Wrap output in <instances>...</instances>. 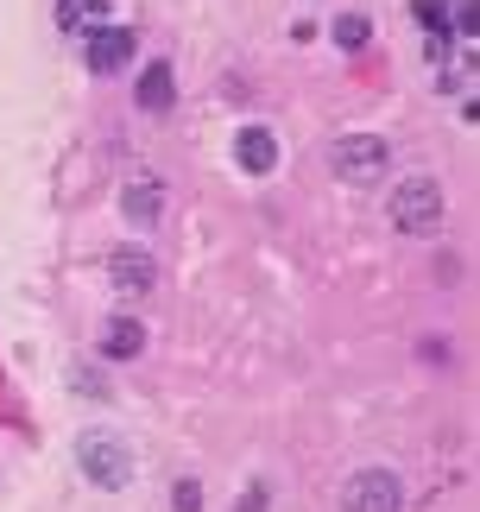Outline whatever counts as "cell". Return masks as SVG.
I'll return each instance as SVG.
<instances>
[{"label": "cell", "mask_w": 480, "mask_h": 512, "mask_svg": "<svg viewBox=\"0 0 480 512\" xmlns=\"http://www.w3.org/2000/svg\"><path fill=\"white\" fill-rule=\"evenodd\" d=\"M443 215H449V196L436 177H405V184H392V228L398 234H430V228H443Z\"/></svg>", "instance_id": "obj_1"}, {"label": "cell", "mask_w": 480, "mask_h": 512, "mask_svg": "<svg viewBox=\"0 0 480 512\" xmlns=\"http://www.w3.org/2000/svg\"><path fill=\"white\" fill-rule=\"evenodd\" d=\"M76 468L102 487V494H120V487L133 481V449L114 437V430H89L83 443H76Z\"/></svg>", "instance_id": "obj_2"}, {"label": "cell", "mask_w": 480, "mask_h": 512, "mask_svg": "<svg viewBox=\"0 0 480 512\" xmlns=\"http://www.w3.org/2000/svg\"><path fill=\"white\" fill-rule=\"evenodd\" d=\"M329 165L348 177V184H379V177L392 171V146L379 140V133H342V140L329 146Z\"/></svg>", "instance_id": "obj_3"}, {"label": "cell", "mask_w": 480, "mask_h": 512, "mask_svg": "<svg viewBox=\"0 0 480 512\" xmlns=\"http://www.w3.org/2000/svg\"><path fill=\"white\" fill-rule=\"evenodd\" d=\"M405 506V481L392 468H360L342 481V512H398Z\"/></svg>", "instance_id": "obj_4"}, {"label": "cell", "mask_w": 480, "mask_h": 512, "mask_svg": "<svg viewBox=\"0 0 480 512\" xmlns=\"http://www.w3.org/2000/svg\"><path fill=\"white\" fill-rule=\"evenodd\" d=\"M133 51H139V38L127 26H89L83 32V64L95 76H114V70H127L133 64Z\"/></svg>", "instance_id": "obj_5"}, {"label": "cell", "mask_w": 480, "mask_h": 512, "mask_svg": "<svg viewBox=\"0 0 480 512\" xmlns=\"http://www.w3.org/2000/svg\"><path fill=\"white\" fill-rule=\"evenodd\" d=\"M108 285L120 291V298H146V291L158 285L152 253H139V247H114V253H108Z\"/></svg>", "instance_id": "obj_6"}, {"label": "cell", "mask_w": 480, "mask_h": 512, "mask_svg": "<svg viewBox=\"0 0 480 512\" xmlns=\"http://www.w3.org/2000/svg\"><path fill=\"white\" fill-rule=\"evenodd\" d=\"M234 159L247 177H266L278 165V140H272V127H240V140H234Z\"/></svg>", "instance_id": "obj_7"}, {"label": "cell", "mask_w": 480, "mask_h": 512, "mask_svg": "<svg viewBox=\"0 0 480 512\" xmlns=\"http://www.w3.org/2000/svg\"><path fill=\"white\" fill-rule=\"evenodd\" d=\"M120 215L139 228H152L158 215H165V190H158V177H133L127 190H120Z\"/></svg>", "instance_id": "obj_8"}, {"label": "cell", "mask_w": 480, "mask_h": 512, "mask_svg": "<svg viewBox=\"0 0 480 512\" xmlns=\"http://www.w3.org/2000/svg\"><path fill=\"white\" fill-rule=\"evenodd\" d=\"M133 102L146 108V114H165V108L177 102V76H171V64H165V57L139 70V89H133Z\"/></svg>", "instance_id": "obj_9"}, {"label": "cell", "mask_w": 480, "mask_h": 512, "mask_svg": "<svg viewBox=\"0 0 480 512\" xmlns=\"http://www.w3.org/2000/svg\"><path fill=\"white\" fill-rule=\"evenodd\" d=\"M139 348H146V329L133 317H108L102 323V354L108 361H139Z\"/></svg>", "instance_id": "obj_10"}, {"label": "cell", "mask_w": 480, "mask_h": 512, "mask_svg": "<svg viewBox=\"0 0 480 512\" xmlns=\"http://www.w3.org/2000/svg\"><path fill=\"white\" fill-rule=\"evenodd\" d=\"M102 13H108V0H57V26H64V32L102 26Z\"/></svg>", "instance_id": "obj_11"}, {"label": "cell", "mask_w": 480, "mask_h": 512, "mask_svg": "<svg viewBox=\"0 0 480 512\" xmlns=\"http://www.w3.org/2000/svg\"><path fill=\"white\" fill-rule=\"evenodd\" d=\"M329 38H335V45H342V51H367L373 26H367V13H342V19H335V26H329Z\"/></svg>", "instance_id": "obj_12"}, {"label": "cell", "mask_w": 480, "mask_h": 512, "mask_svg": "<svg viewBox=\"0 0 480 512\" xmlns=\"http://www.w3.org/2000/svg\"><path fill=\"white\" fill-rule=\"evenodd\" d=\"M411 13H417V26H424V32H449V7H443V0H411Z\"/></svg>", "instance_id": "obj_13"}, {"label": "cell", "mask_w": 480, "mask_h": 512, "mask_svg": "<svg viewBox=\"0 0 480 512\" xmlns=\"http://www.w3.org/2000/svg\"><path fill=\"white\" fill-rule=\"evenodd\" d=\"M443 7H449V32H462V38H474V32H480L474 0H443Z\"/></svg>", "instance_id": "obj_14"}, {"label": "cell", "mask_w": 480, "mask_h": 512, "mask_svg": "<svg viewBox=\"0 0 480 512\" xmlns=\"http://www.w3.org/2000/svg\"><path fill=\"white\" fill-rule=\"evenodd\" d=\"M171 506L177 512H203V487H196V481H177L171 487Z\"/></svg>", "instance_id": "obj_15"}]
</instances>
